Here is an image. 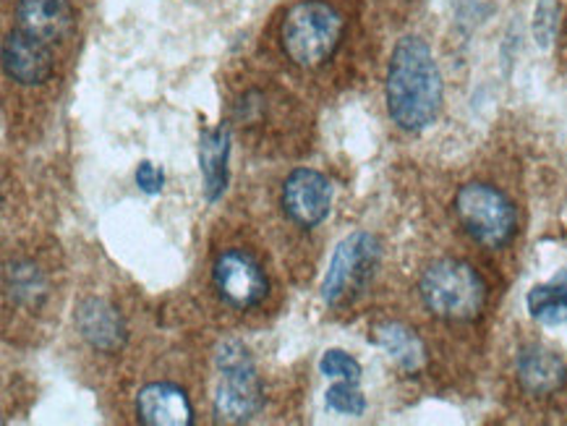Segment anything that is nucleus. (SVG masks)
I'll list each match as a JSON object with an SVG mask.
<instances>
[{
  "instance_id": "nucleus-1",
  "label": "nucleus",
  "mask_w": 567,
  "mask_h": 426,
  "mask_svg": "<svg viewBox=\"0 0 567 426\" xmlns=\"http://www.w3.org/2000/svg\"><path fill=\"white\" fill-rule=\"evenodd\" d=\"M387 113L403 131H424L442 110V73L422 37L398 39L387 66Z\"/></svg>"
},
{
  "instance_id": "nucleus-2",
  "label": "nucleus",
  "mask_w": 567,
  "mask_h": 426,
  "mask_svg": "<svg viewBox=\"0 0 567 426\" xmlns=\"http://www.w3.org/2000/svg\"><path fill=\"white\" fill-rule=\"evenodd\" d=\"M422 301L432 315L447 322H471L486 306V283L463 259H439L424 270L418 283Z\"/></svg>"
},
{
  "instance_id": "nucleus-3",
  "label": "nucleus",
  "mask_w": 567,
  "mask_h": 426,
  "mask_svg": "<svg viewBox=\"0 0 567 426\" xmlns=\"http://www.w3.org/2000/svg\"><path fill=\"white\" fill-rule=\"evenodd\" d=\"M343 29V16L332 5L322 0H304L285 13L280 43L293 63L302 69H317L338 50Z\"/></svg>"
},
{
  "instance_id": "nucleus-4",
  "label": "nucleus",
  "mask_w": 567,
  "mask_h": 426,
  "mask_svg": "<svg viewBox=\"0 0 567 426\" xmlns=\"http://www.w3.org/2000/svg\"><path fill=\"white\" fill-rule=\"evenodd\" d=\"M215 364L220 371L215 401H212L215 418L223 424L251 422L262 409V384H259L257 366L249 351L241 343L225 341L217 345Z\"/></svg>"
},
{
  "instance_id": "nucleus-5",
  "label": "nucleus",
  "mask_w": 567,
  "mask_h": 426,
  "mask_svg": "<svg viewBox=\"0 0 567 426\" xmlns=\"http://www.w3.org/2000/svg\"><path fill=\"white\" fill-rule=\"evenodd\" d=\"M456 217L460 228L486 249H503L518 230L512 202L489 184H465L456 194Z\"/></svg>"
},
{
  "instance_id": "nucleus-6",
  "label": "nucleus",
  "mask_w": 567,
  "mask_h": 426,
  "mask_svg": "<svg viewBox=\"0 0 567 426\" xmlns=\"http://www.w3.org/2000/svg\"><path fill=\"white\" fill-rule=\"evenodd\" d=\"M379 241L371 233H351L349 238L338 244L335 255H332L330 268H327L322 283V298L330 306H340L351 301L358 291L369 283L379 264Z\"/></svg>"
},
{
  "instance_id": "nucleus-7",
  "label": "nucleus",
  "mask_w": 567,
  "mask_h": 426,
  "mask_svg": "<svg viewBox=\"0 0 567 426\" xmlns=\"http://www.w3.org/2000/svg\"><path fill=\"white\" fill-rule=\"evenodd\" d=\"M212 281H215L220 296L238 309H251V306L262 304L267 291H270L262 264L249 251L241 249H228L215 259Z\"/></svg>"
},
{
  "instance_id": "nucleus-8",
  "label": "nucleus",
  "mask_w": 567,
  "mask_h": 426,
  "mask_svg": "<svg viewBox=\"0 0 567 426\" xmlns=\"http://www.w3.org/2000/svg\"><path fill=\"white\" fill-rule=\"evenodd\" d=\"M332 184L319 170L298 168L285 178L283 186V208L293 223L302 228H315L330 215Z\"/></svg>"
},
{
  "instance_id": "nucleus-9",
  "label": "nucleus",
  "mask_w": 567,
  "mask_h": 426,
  "mask_svg": "<svg viewBox=\"0 0 567 426\" xmlns=\"http://www.w3.org/2000/svg\"><path fill=\"white\" fill-rule=\"evenodd\" d=\"M3 69L16 84H45L52 73V52L48 43L16 29L3 39Z\"/></svg>"
},
{
  "instance_id": "nucleus-10",
  "label": "nucleus",
  "mask_w": 567,
  "mask_h": 426,
  "mask_svg": "<svg viewBox=\"0 0 567 426\" xmlns=\"http://www.w3.org/2000/svg\"><path fill=\"white\" fill-rule=\"evenodd\" d=\"M139 422L146 426H191L193 405L181 388L170 382H152L137 395Z\"/></svg>"
},
{
  "instance_id": "nucleus-11",
  "label": "nucleus",
  "mask_w": 567,
  "mask_h": 426,
  "mask_svg": "<svg viewBox=\"0 0 567 426\" xmlns=\"http://www.w3.org/2000/svg\"><path fill=\"white\" fill-rule=\"evenodd\" d=\"M76 328L92 348L113 354L126 341L123 319L118 315L116 306H110L103 298H86L76 309Z\"/></svg>"
},
{
  "instance_id": "nucleus-12",
  "label": "nucleus",
  "mask_w": 567,
  "mask_h": 426,
  "mask_svg": "<svg viewBox=\"0 0 567 426\" xmlns=\"http://www.w3.org/2000/svg\"><path fill=\"white\" fill-rule=\"evenodd\" d=\"M16 19L19 29L48 45L63 39L73 26V13L66 0H19Z\"/></svg>"
},
{
  "instance_id": "nucleus-13",
  "label": "nucleus",
  "mask_w": 567,
  "mask_h": 426,
  "mask_svg": "<svg viewBox=\"0 0 567 426\" xmlns=\"http://www.w3.org/2000/svg\"><path fill=\"white\" fill-rule=\"evenodd\" d=\"M518 379L531 395H550L565 384V362L542 345H529L518 354Z\"/></svg>"
},
{
  "instance_id": "nucleus-14",
  "label": "nucleus",
  "mask_w": 567,
  "mask_h": 426,
  "mask_svg": "<svg viewBox=\"0 0 567 426\" xmlns=\"http://www.w3.org/2000/svg\"><path fill=\"white\" fill-rule=\"evenodd\" d=\"M228 152L231 134L225 129L204 131L199 139V168H202L204 191L210 202H217L228 184Z\"/></svg>"
},
{
  "instance_id": "nucleus-15",
  "label": "nucleus",
  "mask_w": 567,
  "mask_h": 426,
  "mask_svg": "<svg viewBox=\"0 0 567 426\" xmlns=\"http://www.w3.org/2000/svg\"><path fill=\"white\" fill-rule=\"evenodd\" d=\"M375 343L395 362L403 371H418L426 362L424 343L411 328L400 322H385L375 330Z\"/></svg>"
},
{
  "instance_id": "nucleus-16",
  "label": "nucleus",
  "mask_w": 567,
  "mask_h": 426,
  "mask_svg": "<svg viewBox=\"0 0 567 426\" xmlns=\"http://www.w3.org/2000/svg\"><path fill=\"white\" fill-rule=\"evenodd\" d=\"M525 304H529L531 317L536 319V322L546 324V328L565 324L567 322V268L559 270L550 283H542L536 285V288H531Z\"/></svg>"
},
{
  "instance_id": "nucleus-17",
  "label": "nucleus",
  "mask_w": 567,
  "mask_h": 426,
  "mask_svg": "<svg viewBox=\"0 0 567 426\" xmlns=\"http://www.w3.org/2000/svg\"><path fill=\"white\" fill-rule=\"evenodd\" d=\"M5 291L16 304L37 309L48 296V281L32 262H16L5 270Z\"/></svg>"
},
{
  "instance_id": "nucleus-18",
  "label": "nucleus",
  "mask_w": 567,
  "mask_h": 426,
  "mask_svg": "<svg viewBox=\"0 0 567 426\" xmlns=\"http://www.w3.org/2000/svg\"><path fill=\"white\" fill-rule=\"evenodd\" d=\"M324 403L327 409L343 416H362L366 411V398L358 390V382H345V379H335V384L327 390Z\"/></svg>"
},
{
  "instance_id": "nucleus-19",
  "label": "nucleus",
  "mask_w": 567,
  "mask_h": 426,
  "mask_svg": "<svg viewBox=\"0 0 567 426\" xmlns=\"http://www.w3.org/2000/svg\"><path fill=\"white\" fill-rule=\"evenodd\" d=\"M559 29V3L557 0H539L533 11V39L539 48H550Z\"/></svg>"
},
{
  "instance_id": "nucleus-20",
  "label": "nucleus",
  "mask_w": 567,
  "mask_h": 426,
  "mask_svg": "<svg viewBox=\"0 0 567 426\" xmlns=\"http://www.w3.org/2000/svg\"><path fill=\"white\" fill-rule=\"evenodd\" d=\"M319 371L330 379H345V382H362V364L356 362L351 354L345 351H327L319 362Z\"/></svg>"
},
{
  "instance_id": "nucleus-21",
  "label": "nucleus",
  "mask_w": 567,
  "mask_h": 426,
  "mask_svg": "<svg viewBox=\"0 0 567 426\" xmlns=\"http://www.w3.org/2000/svg\"><path fill=\"white\" fill-rule=\"evenodd\" d=\"M163 184H165V173L157 168V165H152L150 159H144V163H139L137 168V186L144 191V194L155 197L163 191Z\"/></svg>"
}]
</instances>
